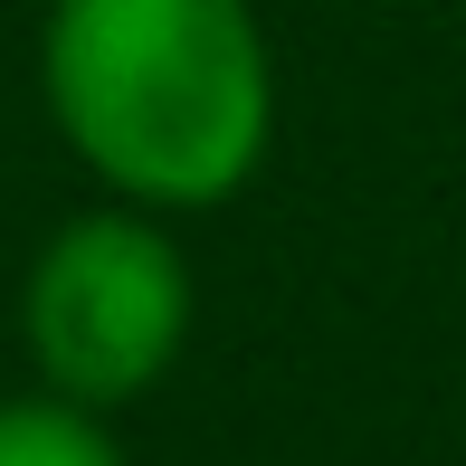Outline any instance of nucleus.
<instances>
[{
    "mask_svg": "<svg viewBox=\"0 0 466 466\" xmlns=\"http://www.w3.org/2000/svg\"><path fill=\"white\" fill-rule=\"evenodd\" d=\"M38 96L105 200L190 219L258 181L277 57L248 0H48Z\"/></svg>",
    "mask_w": 466,
    "mask_h": 466,
    "instance_id": "nucleus-1",
    "label": "nucleus"
},
{
    "mask_svg": "<svg viewBox=\"0 0 466 466\" xmlns=\"http://www.w3.org/2000/svg\"><path fill=\"white\" fill-rule=\"evenodd\" d=\"M190 258L153 209H76L48 228L19 286V333H29L38 390L76 400V410H124L143 400L190 343Z\"/></svg>",
    "mask_w": 466,
    "mask_h": 466,
    "instance_id": "nucleus-2",
    "label": "nucleus"
},
{
    "mask_svg": "<svg viewBox=\"0 0 466 466\" xmlns=\"http://www.w3.org/2000/svg\"><path fill=\"white\" fill-rule=\"evenodd\" d=\"M0 466H124V448L96 410L29 390V400H0Z\"/></svg>",
    "mask_w": 466,
    "mask_h": 466,
    "instance_id": "nucleus-3",
    "label": "nucleus"
}]
</instances>
